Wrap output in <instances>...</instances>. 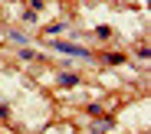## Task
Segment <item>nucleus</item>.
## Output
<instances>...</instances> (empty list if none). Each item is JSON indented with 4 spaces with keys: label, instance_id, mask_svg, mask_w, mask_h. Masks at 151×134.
Wrapping results in <instances>:
<instances>
[{
    "label": "nucleus",
    "instance_id": "f257e3e1",
    "mask_svg": "<svg viewBox=\"0 0 151 134\" xmlns=\"http://www.w3.org/2000/svg\"><path fill=\"white\" fill-rule=\"evenodd\" d=\"M56 49H59V52H66V56H79V59H89V49H82V46H72V43H56Z\"/></svg>",
    "mask_w": 151,
    "mask_h": 134
},
{
    "label": "nucleus",
    "instance_id": "f03ea898",
    "mask_svg": "<svg viewBox=\"0 0 151 134\" xmlns=\"http://www.w3.org/2000/svg\"><path fill=\"white\" fill-rule=\"evenodd\" d=\"M59 82H63V85L69 88V85H76V82H79V78H76V75H63V78H59Z\"/></svg>",
    "mask_w": 151,
    "mask_h": 134
},
{
    "label": "nucleus",
    "instance_id": "7ed1b4c3",
    "mask_svg": "<svg viewBox=\"0 0 151 134\" xmlns=\"http://www.w3.org/2000/svg\"><path fill=\"white\" fill-rule=\"evenodd\" d=\"M0 118H4V111H0Z\"/></svg>",
    "mask_w": 151,
    "mask_h": 134
}]
</instances>
